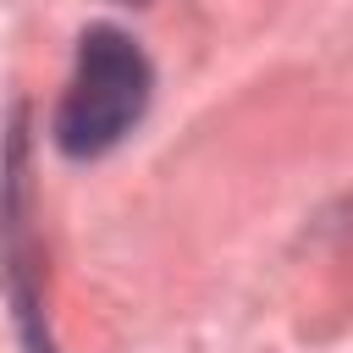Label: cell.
I'll list each match as a JSON object with an SVG mask.
<instances>
[{
    "mask_svg": "<svg viewBox=\"0 0 353 353\" xmlns=\"http://www.w3.org/2000/svg\"><path fill=\"white\" fill-rule=\"evenodd\" d=\"M154 99V66L149 55L110 22L83 28L77 39V61L66 77V94L55 105V149L72 160H99L110 154L149 110Z\"/></svg>",
    "mask_w": 353,
    "mask_h": 353,
    "instance_id": "1",
    "label": "cell"
},
{
    "mask_svg": "<svg viewBox=\"0 0 353 353\" xmlns=\"http://www.w3.org/2000/svg\"><path fill=\"white\" fill-rule=\"evenodd\" d=\"M0 287L11 298L17 331L28 353H55L50 320H44V265L33 243V182H28V127L22 116L6 132L0 149Z\"/></svg>",
    "mask_w": 353,
    "mask_h": 353,
    "instance_id": "2",
    "label": "cell"
}]
</instances>
